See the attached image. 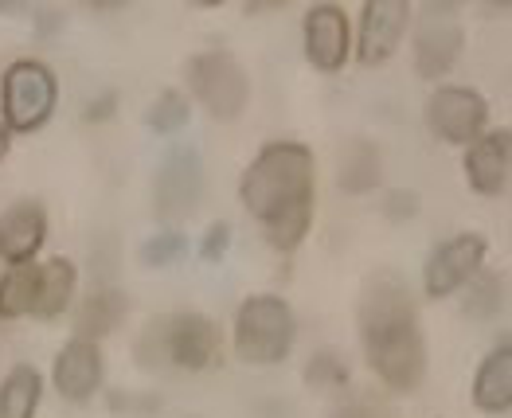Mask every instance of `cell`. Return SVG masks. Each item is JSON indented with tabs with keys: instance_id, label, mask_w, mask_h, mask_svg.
Returning a JSON list of instances; mask_svg holds the SVG:
<instances>
[{
	"instance_id": "27",
	"label": "cell",
	"mask_w": 512,
	"mask_h": 418,
	"mask_svg": "<svg viewBox=\"0 0 512 418\" xmlns=\"http://www.w3.org/2000/svg\"><path fill=\"white\" fill-rule=\"evenodd\" d=\"M384 211L391 219H411L419 211V196L415 192H391L384 200Z\"/></svg>"
},
{
	"instance_id": "22",
	"label": "cell",
	"mask_w": 512,
	"mask_h": 418,
	"mask_svg": "<svg viewBox=\"0 0 512 418\" xmlns=\"http://www.w3.org/2000/svg\"><path fill=\"white\" fill-rule=\"evenodd\" d=\"M509 278L505 274H477L470 282V293H466V317L473 321H489V317H497L501 309H505V301H509Z\"/></svg>"
},
{
	"instance_id": "13",
	"label": "cell",
	"mask_w": 512,
	"mask_h": 418,
	"mask_svg": "<svg viewBox=\"0 0 512 418\" xmlns=\"http://www.w3.org/2000/svg\"><path fill=\"white\" fill-rule=\"evenodd\" d=\"M509 165H512V133H481L466 153V180L477 196H505L509 188Z\"/></svg>"
},
{
	"instance_id": "11",
	"label": "cell",
	"mask_w": 512,
	"mask_h": 418,
	"mask_svg": "<svg viewBox=\"0 0 512 418\" xmlns=\"http://www.w3.org/2000/svg\"><path fill=\"white\" fill-rule=\"evenodd\" d=\"M411 24V4L407 0H368L364 4V20H360V43L356 55L364 67H380L395 55V47L403 40Z\"/></svg>"
},
{
	"instance_id": "28",
	"label": "cell",
	"mask_w": 512,
	"mask_h": 418,
	"mask_svg": "<svg viewBox=\"0 0 512 418\" xmlns=\"http://www.w3.org/2000/svg\"><path fill=\"white\" fill-rule=\"evenodd\" d=\"M110 114H114V98H110V94H106L102 102H90V110H86V118H90V122H98V118H110Z\"/></svg>"
},
{
	"instance_id": "26",
	"label": "cell",
	"mask_w": 512,
	"mask_h": 418,
	"mask_svg": "<svg viewBox=\"0 0 512 418\" xmlns=\"http://www.w3.org/2000/svg\"><path fill=\"white\" fill-rule=\"evenodd\" d=\"M231 251V227L227 223H212L204 243H200V258L204 262H223V254Z\"/></svg>"
},
{
	"instance_id": "4",
	"label": "cell",
	"mask_w": 512,
	"mask_h": 418,
	"mask_svg": "<svg viewBox=\"0 0 512 418\" xmlns=\"http://www.w3.org/2000/svg\"><path fill=\"white\" fill-rule=\"evenodd\" d=\"M294 336H298V321H294V309L282 301V297H251L239 305V317H235V352L243 364H282L294 348Z\"/></svg>"
},
{
	"instance_id": "17",
	"label": "cell",
	"mask_w": 512,
	"mask_h": 418,
	"mask_svg": "<svg viewBox=\"0 0 512 418\" xmlns=\"http://www.w3.org/2000/svg\"><path fill=\"white\" fill-rule=\"evenodd\" d=\"M129 313V297L122 290H114V286H102V290H94L86 297L83 305H79V313H75V333L79 340H102L106 333H114L118 325H122V317Z\"/></svg>"
},
{
	"instance_id": "16",
	"label": "cell",
	"mask_w": 512,
	"mask_h": 418,
	"mask_svg": "<svg viewBox=\"0 0 512 418\" xmlns=\"http://www.w3.org/2000/svg\"><path fill=\"white\" fill-rule=\"evenodd\" d=\"M473 403L485 415H505L512 407V344L505 340L501 348H493L477 376H473Z\"/></svg>"
},
{
	"instance_id": "21",
	"label": "cell",
	"mask_w": 512,
	"mask_h": 418,
	"mask_svg": "<svg viewBox=\"0 0 512 418\" xmlns=\"http://www.w3.org/2000/svg\"><path fill=\"white\" fill-rule=\"evenodd\" d=\"M36 282H40V266H32V262L12 266L0 278V317L4 321H16L36 309Z\"/></svg>"
},
{
	"instance_id": "2",
	"label": "cell",
	"mask_w": 512,
	"mask_h": 418,
	"mask_svg": "<svg viewBox=\"0 0 512 418\" xmlns=\"http://www.w3.org/2000/svg\"><path fill=\"white\" fill-rule=\"evenodd\" d=\"M356 321L372 372L391 391H419L427 379V340L407 282L395 274H376L360 293Z\"/></svg>"
},
{
	"instance_id": "5",
	"label": "cell",
	"mask_w": 512,
	"mask_h": 418,
	"mask_svg": "<svg viewBox=\"0 0 512 418\" xmlns=\"http://www.w3.org/2000/svg\"><path fill=\"white\" fill-rule=\"evenodd\" d=\"M188 86H192L196 102L212 114L215 122H235L247 110V98H251L247 71L223 47L200 51L196 59H188Z\"/></svg>"
},
{
	"instance_id": "3",
	"label": "cell",
	"mask_w": 512,
	"mask_h": 418,
	"mask_svg": "<svg viewBox=\"0 0 512 418\" xmlns=\"http://www.w3.org/2000/svg\"><path fill=\"white\" fill-rule=\"evenodd\" d=\"M219 356V329L204 313H172L161 321H149L137 340V360L141 368H184V372H204Z\"/></svg>"
},
{
	"instance_id": "19",
	"label": "cell",
	"mask_w": 512,
	"mask_h": 418,
	"mask_svg": "<svg viewBox=\"0 0 512 418\" xmlns=\"http://www.w3.org/2000/svg\"><path fill=\"white\" fill-rule=\"evenodd\" d=\"M43 379L32 364H16L0 383V418H32L40 407Z\"/></svg>"
},
{
	"instance_id": "24",
	"label": "cell",
	"mask_w": 512,
	"mask_h": 418,
	"mask_svg": "<svg viewBox=\"0 0 512 418\" xmlns=\"http://www.w3.org/2000/svg\"><path fill=\"white\" fill-rule=\"evenodd\" d=\"M188 254V239L180 235V231H157V235H149L145 243H141V262L145 266H172V262H180Z\"/></svg>"
},
{
	"instance_id": "6",
	"label": "cell",
	"mask_w": 512,
	"mask_h": 418,
	"mask_svg": "<svg viewBox=\"0 0 512 418\" xmlns=\"http://www.w3.org/2000/svg\"><path fill=\"white\" fill-rule=\"evenodd\" d=\"M59 102V83L51 67L36 59H20L4 71V126L8 133H32L47 126Z\"/></svg>"
},
{
	"instance_id": "25",
	"label": "cell",
	"mask_w": 512,
	"mask_h": 418,
	"mask_svg": "<svg viewBox=\"0 0 512 418\" xmlns=\"http://www.w3.org/2000/svg\"><path fill=\"white\" fill-rule=\"evenodd\" d=\"M305 383H309V387H321V391L344 387V383H348V368H344V360L337 352H317V356L305 364Z\"/></svg>"
},
{
	"instance_id": "30",
	"label": "cell",
	"mask_w": 512,
	"mask_h": 418,
	"mask_svg": "<svg viewBox=\"0 0 512 418\" xmlns=\"http://www.w3.org/2000/svg\"><path fill=\"white\" fill-rule=\"evenodd\" d=\"M274 8H282L278 0H270V4H247V12H274Z\"/></svg>"
},
{
	"instance_id": "20",
	"label": "cell",
	"mask_w": 512,
	"mask_h": 418,
	"mask_svg": "<svg viewBox=\"0 0 512 418\" xmlns=\"http://www.w3.org/2000/svg\"><path fill=\"white\" fill-rule=\"evenodd\" d=\"M380 184V149L372 141H352L341 157V188L364 196Z\"/></svg>"
},
{
	"instance_id": "14",
	"label": "cell",
	"mask_w": 512,
	"mask_h": 418,
	"mask_svg": "<svg viewBox=\"0 0 512 418\" xmlns=\"http://www.w3.org/2000/svg\"><path fill=\"white\" fill-rule=\"evenodd\" d=\"M55 391L67 403H86L94 399V391L102 387V352L94 340H71L63 344V352L55 356Z\"/></svg>"
},
{
	"instance_id": "9",
	"label": "cell",
	"mask_w": 512,
	"mask_h": 418,
	"mask_svg": "<svg viewBox=\"0 0 512 418\" xmlns=\"http://www.w3.org/2000/svg\"><path fill=\"white\" fill-rule=\"evenodd\" d=\"M489 122V102L470 86H442L427 102V126L446 145H473Z\"/></svg>"
},
{
	"instance_id": "15",
	"label": "cell",
	"mask_w": 512,
	"mask_h": 418,
	"mask_svg": "<svg viewBox=\"0 0 512 418\" xmlns=\"http://www.w3.org/2000/svg\"><path fill=\"white\" fill-rule=\"evenodd\" d=\"M47 239V211L36 200H20L0 215V258L12 266H24L40 254Z\"/></svg>"
},
{
	"instance_id": "23",
	"label": "cell",
	"mask_w": 512,
	"mask_h": 418,
	"mask_svg": "<svg viewBox=\"0 0 512 418\" xmlns=\"http://www.w3.org/2000/svg\"><path fill=\"white\" fill-rule=\"evenodd\" d=\"M188 118H192V106H188V98H184L180 90H165V94H157V102L145 110V126L153 129L157 137H172V133H180V129L188 126Z\"/></svg>"
},
{
	"instance_id": "12",
	"label": "cell",
	"mask_w": 512,
	"mask_h": 418,
	"mask_svg": "<svg viewBox=\"0 0 512 418\" xmlns=\"http://www.w3.org/2000/svg\"><path fill=\"white\" fill-rule=\"evenodd\" d=\"M301 28H305V55H309V63L317 71H325V75L341 71L344 59H348V47H352L344 8H337V4H313L305 12Z\"/></svg>"
},
{
	"instance_id": "10",
	"label": "cell",
	"mask_w": 512,
	"mask_h": 418,
	"mask_svg": "<svg viewBox=\"0 0 512 418\" xmlns=\"http://www.w3.org/2000/svg\"><path fill=\"white\" fill-rule=\"evenodd\" d=\"M481 262H485V239L481 235H454L430 254L427 270H423V286L430 297H450L481 270Z\"/></svg>"
},
{
	"instance_id": "1",
	"label": "cell",
	"mask_w": 512,
	"mask_h": 418,
	"mask_svg": "<svg viewBox=\"0 0 512 418\" xmlns=\"http://www.w3.org/2000/svg\"><path fill=\"white\" fill-rule=\"evenodd\" d=\"M313 192L317 172L313 153L298 141H274L258 153L239 180V200L266 231L270 247L282 254L298 251L313 227Z\"/></svg>"
},
{
	"instance_id": "7",
	"label": "cell",
	"mask_w": 512,
	"mask_h": 418,
	"mask_svg": "<svg viewBox=\"0 0 512 418\" xmlns=\"http://www.w3.org/2000/svg\"><path fill=\"white\" fill-rule=\"evenodd\" d=\"M200 196H204V161H200V149L180 145L157 168L153 211H157L161 223H180V219H188L196 211Z\"/></svg>"
},
{
	"instance_id": "8",
	"label": "cell",
	"mask_w": 512,
	"mask_h": 418,
	"mask_svg": "<svg viewBox=\"0 0 512 418\" xmlns=\"http://www.w3.org/2000/svg\"><path fill=\"white\" fill-rule=\"evenodd\" d=\"M462 20H458V4H423L419 12V28H415V71L423 79H442L450 75V67L462 55Z\"/></svg>"
},
{
	"instance_id": "29",
	"label": "cell",
	"mask_w": 512,
	"mask_h": 418,
	"mask_svg": "<svg viewBox=\"0 0 512 418\" xmlns=\"http://www.w3.org/2000/svg\"><path fill=\"white\" fill-rule=\"evenodd\" d=\"M8 145H12V133H8V126H0V161L8 157Z\"/></svg>"
},
{
	"instance_id": "31",
	"label": "cell",
	"mask_w": 512,
	"mask_h": 418,
	"mask_svg": "<svg viewBox=\"0 0 512 418\" xmlns=\"http://www.w3.org/2000/svg\"><path fill=\"white\" fill-rule=\"evenodd\" d=\"M0 12H28V4H8V0H4Z\"/></svg>"
},
{
	"instance_id": "18",
	"label": "cell",
	"mask_w": 512,
	"mask_h": 418,
	"mask_svg": "<svg viewBox=\"0 0 512 418\" xmlns=\"http://www.w3.org/2000/svg\"><path fill=\"white\" fill-rule=\"evenodd\" d=\"M75 282H79V274H75V266H71L67 258H55V262L40 266V282H36V309H32V313L43 317V321L59 317V313L71 305Z\"/></svg>"
}]
</instances>
